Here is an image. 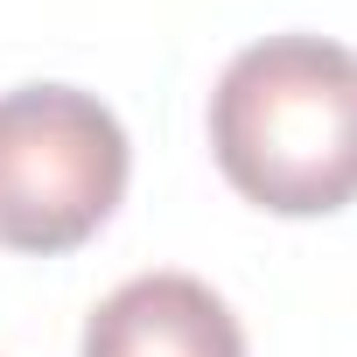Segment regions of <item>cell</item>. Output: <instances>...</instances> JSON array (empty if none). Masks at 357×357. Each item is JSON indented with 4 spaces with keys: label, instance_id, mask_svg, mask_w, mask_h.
I'll use <instances>...</instances> for the list:
<instances>
[{
    "label": "cell",
    "instance_id": "cell-1",
    "mask_svg": "<svg viewBox=\"0 0 357 357\" xmlns=\"http://www.w3.org/2000/svg\"><path fill=\"white\" fill-rule=\"evenodd\" d=\"M211 154L273 218L357 204V50L301 29L245 43L211 91Z\"/></svg>",
    "mask_w": 357,
    "mask_h": 357
},
{
    "label": "cell",
    "instance_id": "cell-3",
    "mask_svg": "<svg viewBox=\"0 0 357 357\" xmlns=\"http://www.w3.org/2000/svg\"><path fill=\"white\" fill-rule=\"evenodd\" d=\"M77 357H245V329L197 273H133L91 308Z\"/></svg>",
    "mask_w": 357,
    "mask_h": 357
},
{
    "label": "cell",
    "instance_id": "cell-2",
    "mask_svg": "<svg viewBox=\"0 0 357 357\" xmlns=\"http://www.w3.org/2000/svg\"><path fill=\"white\" fill-rule=\"evenodd\" d=\"M133 147L119 112L77 84L0 91V245L77 252L119 211Z\"/></svg>",
    "mask_w": 357,
    "mask_h": 357
}]
</instances>
